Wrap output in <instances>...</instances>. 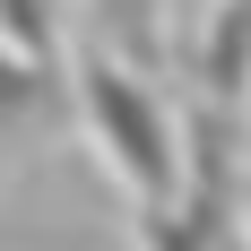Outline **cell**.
Masks as SVG:
<instances>
[{"label": "cell", "instance_id": "6da1fadb", "mask_svg": "<svg viewBox=\"0 0 251 251\" xmlns=\"http://www.w3.org/2000/svg\"><path fill=\"white\" fill-rule=\"evenodd\" d=\"M87 122H96L113 174H122L148 208L174 191V130H165V113H156V96H139L122 70H87Z\"/></svg>", "mask_w": 251, "mask_h": 251}]
</instances>
